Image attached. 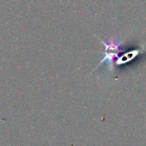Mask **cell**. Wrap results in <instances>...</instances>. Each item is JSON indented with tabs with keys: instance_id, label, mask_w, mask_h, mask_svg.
<instances>
[{
	"instance_id": "6da1fadb",
	"label": "cell",
	"mask_w": 146,
	"mask_h": 146,
	"mask_svg": "<svg viewBox=\"0 0 146 146\" xmlns=\"http://www.w3.org/2000/svg\"><path fill=\"white\" fill-rule=\"evenodd\" d=\"M110 46V49L109 48V46H106V49H105V50H106V51H109V50L115 51V50H116V49H117V45H115V44H114V43H112ZM105 54H106V58H105L104 60H105V59H108V60H109V59H110H110H112L113 55H115V56L116 55V53H115V52H106V53H105Z\"/></svg>"
}]
</instances>
